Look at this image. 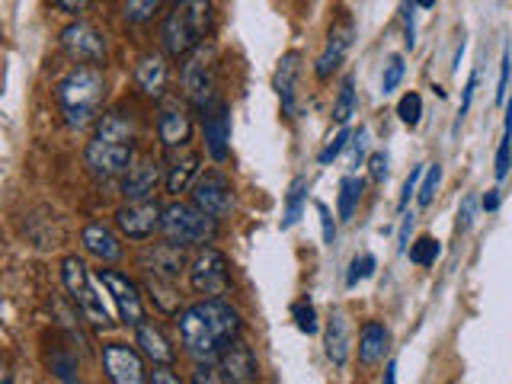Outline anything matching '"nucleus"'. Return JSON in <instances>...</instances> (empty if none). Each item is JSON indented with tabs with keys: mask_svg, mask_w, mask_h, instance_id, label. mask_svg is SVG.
<instances>
[{
	"mask_svg": "<svg viewBox=\"0 0 512 384\" xmlns=\"http://www.w3.org/2000/svg\"><path fill=\"white\" fill-rule=\"evenodd\" d=\"M180 340L196 362H218L224 349L234 346L244 330V320L234 304L224 298H202L180 311Z\"/></svg>",
	"mask_w": 512,
	"mask_h": 384,
	"instance_id": "nucleus-1",
	"label": "nucleus"
},
{
	"mask_svg": "<svg viewBox=\"0 0 512 384\" xmlns=\"http://www.w3.org/2000/svg\"><path fill=\"white\" fill-rule=\"evenodd\" d=\"M135 125L125 112H106L96 125V135L87 144V167L93 176H103V180H112V176L128 173V167L135 164Z\"/></svg>",
	"mask_w": 512,
	"mask_h": 384,
	"instance_id": "nucleus-2",
	"label": "nucleus"
},
{
	"mask_svg": "<svg viewBox=\"0 0 512 384\" xmlns=\"http://www.w3.org/2000/svg\"><path fill=\"white\" fill-rule=\"evenodd\" d=\"M215 26L212 0H173L164 23H160V45L170 58H189L205 45Z\"/></svg>",
	"mask_w": 512,
	"mask_h": 384,
	"instance_id": "nucleus-3",
	"label": "nucleus"
},
{
	"mask_svg": "<svg viewBox=\"0 0 512 384\" xmlns=\"http://www.w3.org/2000/svg\"><path fill=\"white\" fill-rule=\"evenodd\" d=\"M103 100H106V77L93 64H77L58 84V106L64 122L71 128H87L100 116Z\"/></svg>",
	"mask_w": 512,
	"mask_h": 384,
	"instance_id": "nucleus-4",
	"label": "nucleus"
},
{
	"mask_svg": "<svg viewBox=\"0 0 512 384\" xmlns=\"http://www.w3.org/2000/svg\"><path fill=\"white\" fill-rule=\"evenodd\" d=\"M160 231L176 247H208L218 234V218H212L196 202H170L160 218Z\"/></svg>",
	"mask_w": 512,
	"mask_h": 384,
	"instance_id": "nucleus-5",
	"label": "nucleus"
},
{
	"mask_svg": "<svg viewBox=\"0 0 512 384\" xmlns=\"http://www.w3.org/2000/svg\"><path fill=\"white\" fill-rule=\"evenodd\" d=\"M61 279H64V288L71 292L77 311L84 314L90 324L96 327H112V311H109V292H96L93 288V279H90V269L84 266V260H77V256H64L61 260Z\"/></svg>",
	"mask_w": 512,
	"mask_h": 384,
	"instance_id": "nucleus-6",
	"label": "nucleus"
},
{
	"mask_svg": "<svg viewBox=\"0 0 512 384\" xmlns=\"http://www.w3.org/2000/svg\"><path fill=\"white\" fill-rule=\"evenodd\" d=\"M215 61H218L215 48L205 42L183 64V96H186V103H192L196 109H205V106H212L218 100V96H215L218 64Z\"/></svg>",
	"mask_w": 512,
	"mask_h": 384,
	"instance_id": "nucleus-7",
	"label": "nucleus"
},
{
	"mask_svg": "<svg viewBox=\"0 0 512 384\" xmlns=\"http://www.w3.org/2000/svg\"><path fill=\"white\" fill-rule=\"evenodd\" d=\"M189 285L202 298H224L231 288V263L218 247H199L189 263Z\"/></svg>",
	"mask_w": 512,
	"mask_h": 384,
	"instance_id": "nucleus-8",
	"label": "nucleus"
},
{
	"mask_svg": "<svg viewBox=\"0 0 512 384\" xmlns=\"http://www.w3.org/2000/svg\"><path fill=\"white\" fill-rule=\"evenodd\" d=\"M96 282H100L112 304H116V314L122 324L128 327H138L144 320V304H141V288L135 279H128L125 272L119 269H96Z\"/></svg>",
	"mask_w": 512,
	"mask_h": 384,
	"instance_id": "nucleus-9",
	"label": "nucleus"
},
{
	"mask_svg": "<svg viewBox=\"0 0 512 384\" xmlns=\"http://www.w3.org/2000/svg\"><path fill=\"white\" fill-rule=\"evenodd\" d=\"M192 202L218 221L228 218L234 212V183L224 176V170H208L192 186Z\"/></svg>",
	"mask_w": 512,
	"mask_h": 384,
	"instance_id": "nucleus-10",
	"label": "nucleus"
},
{
	"mask_svg": "<svg viewBox=\"0 0 512 384\" xmlns=\"http://www.w3.org/2000/svg\"><path fill=\"white\" fill-rule=\"evenodd\" d=\"M61 48H64V55L77 64H93L96 68L100 61H106V36L96 26L80 23V20L61 32Z\"/></svg>",
	"mask_w": 512,
	"mask_h": 384,
	"instance_id": "nucleus-11",
	"label": "nucleus"
},
{
	"mask_svg": "<svg viewBox=\"0 0 512 384\" xmlns=\"http://www.w3.org/2000/svg\"><path fill=\"white\" fill-rule=\"evenodd\" d=\"M103 372L112 384H148V372H144V359L135 346L125 343H106L103 346Z\"/></svg>",
	"mask_w": 512,
	"mask_h": 384,
	"instance_id": "nucleus-12",
	"label": "nucleus"
},
{
	"mask_svg": "<svg viewBox=\"0 0 512 384\" xmlns=\"http://www.w3.org/2000/svg\"><path fill=\"white\" fill-rule=\"evenodd\" d=\"M157 138L164 144L167 151L176 148H186L189 138H192V116H189V106L176 96H167L164 103L157 109Z\"/></svg>",
	"mask_w": 512,
	"mask_h": 384,
	"instance_id": "nucleus-13",
	"label": "nucleus"
},
{
	"mask_svg": "<svg viewBox=\"0 0 512 384\" xmlns=\"http://www.w3.org/2000/svg\"><path fill=\"white\" fill-rule=\"evenodd\" d=\"M160 218H164V208L154 199H141V202H125L116 212V228L128 240H148L154 231H160Z\"/></svg>",
	"mask_w": 512,
	"mask_h": 384,
	"instance_id": "nucleus-14",
	"label": "nucleus"
},
{
	"mask_svg": "<svg viewBox=\"0 0 512 384\" xmlns=\"http://www.w3.org/2000/svg\"><path fill=\"white\" fill-rule=\"evenodd\" d=\"M352 39H356V20L346 13V10H340V16H336V23L330 26V32H327V45H324V52H320V58H317V77L320 80H327L336 68L343 64V58H346V52L352 48Z\"/></svg>",
	"mask_w": 512,
	"mask_h": 384,
	"instance_id": "nucleus-15",
	"label": "nucleus"
},
{
	"mask_svg": "<svg viewBox=\"0 0 512 384\" xmlns=\"http://www.w3.org/2000/svg\"><path fill=\"white\" fill-rule=\"evenodd\" d=\"M202 128H205V151L215 164H224L231 154V109L224 100H215L202 109Z\"/></svg>",
	"mask_w": 512,
	"mask_h": 384,
	"instance_id": "nucleus-16",
	"label": "nucleus"
},
{
	"mask_svg": "<svg viewBox=\"0 0 512 384\" xmlns=\"http://www.w3.org/2000/svg\"><path fill=\"white\" fill-rule=\"evenodd\" d=\"M138 269H144L148 276H157V279H170V282H176L183 272H189L183 247L170 244V240H167V244L141 247L138 250Z\"/></svg>",
	"mask_w": 512,
	"mask_h": 384,
	"instance_id": "nucleus-17",
	"label": "nucleus"
},
{
	"mask_svg": "<svg viewBox=\"0 0 512 384\" xmlns=\"http://www.w3.org/2000/svg\"><path fill=\"white\" fill-rule=\"evenodd\" d=\"M218 365H221L224 378H228V384H253L256 375H260V365H256L253 349L244 340H237L234 346L224 349Z\"/></svg>",
	"mask_w": 512,
	"mask_h": 384,
	"instance_id": "nucleus-18",
	"label": "nucleus"
},
{
	"mask_svg": "<svg viewBox=\"0 0 512 384\" xmlns=\"http://www.w3.org/2000/svg\"><path fill=\"white\" fill-rule=\"evenodd\" d=\"M167 80H170V71H167V58L160 52H148L141 55L138 64H135V84L144 96H151V100H160V96L167 93Z\"/></svg>",
	"mask_w": 512,
	"mask_h": 384,
	"instance_id": "nucleus-19",
	"label": "nucleus"
},
{
	"mask_svg": "<svg viewBox=\"0 0 512 384\" xmlns=\"http://www.w3.org/2000/svg\"><path fill=\"white\" fill-rule=\"evenodd\" d=\"M298 74H301V52H285L279 58L276 77H272V87L279 93V103L285 116H295V93H298Z\"/></svg>",
	"mask_w": 512,
	"mask_h": 384,
	"instance_id": "nucleus-20",
	"label": "nucleus"
},
{
	"mask_svg": "<svg viewBox=\"0 0 512 384\" xmlns=\"http://www.w3.org/2000/svg\"><path fill=\"white\" fill-rule=\"evenodd\" d=\"M157 180H160V164H157V160H138V164H132V167H128V173H125L122 196L128 202L151 199Z\"/></svg>",
	"mask_w": 512,
	"mask_h": 384,
	"instance_id": "nucleus-21",
	"label": "nucleus"
},
{
	"mask_svg": "<svg viewBox=\"0 0 512 384\" xmlns=\"http://www.w3.org/2000/svg\"><path fill=\"white\" fill-rule=\"evenodd\" d=\"M391 352V330L381 320H368L359 330V362L362 365H378Z\"/></svg>",
	"mask_w": 512,
	"mask_h": 384,
	"instance_id": "nucleus-22",
	"label": "nucleus"
},
{
	"mask_svg": "<svg viewBox=\"0 0 512 384\" xmlns=\"http://www.w3.org/2000/svg\"><path fill=\"white\" fill-rule=\"evenodd\" d=\"M80 240H84V250L90 256H96L100 263H119L122 260V244L119 237L112 234L106 224H87L84 231H80Z\"/></svg>",
	"mask_w": 512,
	"mask_h": 384,
	"instance_id": "nucleus-23",
	"label": "nucleus"
},
{
	"mask_svg": "<svg viewBox=\"0 0 512 384\" xmlns=\"http://www.w3.org/2000/svg\"><path fill=\"white\" fill-rule=\"evenodd\" d=\"M324 346H327V359L343 368L349 362V346H352V336H349V317L346 311L336 308L327 320V330H324Z\"/></svg>",
	"mask_w": 512,
	"mask_h": 384,
	"instance_id": "nucleus-24",
	"label": "nucleus"
},
{
	"mask_svg": "<svg viewBox=\"0 0 512 384\" xmlns=\"http://www.w3.org/2000/svg\"><path fill=\"white\" fill-rule=\"evenodd\" d=\"M135 343L141 346V352L154 365H170L173 362V346H170V340H167L164 330H160L157 324H151V320H141V324L135 327Z\"/></svg>",
	"mask_w": 512,
	"mask_h": 384,
	"instance_id": "nucleus-25",
	"label": "nucleus"
},
{
	"mask_svg": "<svg viewBox=\"0 0 512 384\" xmlns=\"http://www.w3.org/2000/svg\"><path fill=\"white\" fill-rule=\"evenodd\" d=\"M199 176V154L189 151L183 160H173L170 164V173H167V192H173V196H180V192H186L189 186H196L192 180Z\"/></svg>",
	"mask_w": 512,
	"mask_h": 384,
	"instance_id": "nucleus-26",
	"label": "nucleus"
},
{
	"mask_svg": "<svg viewBox=\"0 0 512 384\" xmlns=\"http://www.w3.org/2000/svg\"><path fill=\"white\" fill-rule=\"evenodd\" d=\"M308 202V176H295L292 186H288V196H285V208H282V231L295 228L298 218H301V208Z\"/></svg>",
	"mask_w": 512,
	"mask_h": 384,
	"instance_id": "nucleus-27",
	"label": "nucleus"
},
{
	"mask_svg": "<svg viewBox=\"0 0 512 384\" xmlns=\"http://www.w3.org/2000/svg\"><path fill=\"white\" fill-rule=\"evenodd\" d=\"M362 189H365V183L359 180V176H343V180H340V196H336V215H340L343 221H352V215H356V208L362 202Z\"/></svg>",
	"mask_w": 512,
	"mask_h": 384,
	"instance_id": "nucleus-28",
	"label": "nucleus"
},
{
	"mask_svg": "<svg viewBox=\"0 0 512 384\" xmlns=\"http://www.w3.org/2000/svg\"><path fill=\"white\" fill-rule=\"evenodd\" d=\"M148 292H151V301L157 304L164 314H180V292H176V285L170 279H157V276H148Z\"/></svg>",
	"mask_w": 512,
	"mask_h": 384,
	"instance_id": "nucleus-29",
	"label": "nucleus"
},
{
	"mask_svg": "<svg viewBox=\"0 0 512 384\" xmlns=\"http://www.w3.org/2000/svg\"><path fill=\"white\" fill-rule=\"evenodd\" d=\"M356 116V80L352 74H346L340 80V93H336V103H333V122L336 125H349V119Z\"/></svg>",
	"mask_w": 512,
	"mask_h": 384,
	"instance_id": "nucleus-30",
	"label": "nucleus"
},
{
	"mask_svg": "<svg viewBox=\"0 0 512 384\" xmlns=\"http://www.w3.org/2000/svg\"><path fill=\"white\" fill-rule=\"evenodd\" d=\"M509 167H512V103L506 106L503 138H500V148H496V180H506Z\"/></svg>",
	"mask_w": 512,
	"mask_h": 384,
	"instance_id": "nucleus-31",
	"label": "nucleus"
},
{
	"mask_svg": "<svg viewBox=\"0 0 512 384\" xmlns=\"http://www.w3.org/2000/svg\"><path fill=\"white\" fill-rule=\"evenodd\" d=\"M410 263H416V266H432L439 260V253H442V244L436 237H420L416 244H410Z\"/></svg>",
	"mask_w": 512,
	"mask_h": 384,
	"instance_id": "nucleus-32",
	"label": "nucleus"
},
{
	"mask_svg": "<svg viewBox=\"0 0 512 384\" xmlns=\"http://www.w3.org/2000/svg\"><path fill=\"white\" fill-rule=\"evenodd\" d=\"M397 116H400V122L410 125V128L420 125V119H423V96H420V93H413V90L400 96V103H397Z\"/></svg>",
	"mask_w": 512,
	"mask_h": 384,
	"instance_id": "nucleus-33",
	"label": "nucleus"
},
{
	"mask_svg": "<svg viewBox=\"0 0 512 384\" xmlns=\"http://www.w3.org/2000/svg\"><path fill=\"white\" fill-rule=\"evenodd\" d=\"M164 7V0H125V20L128 23H148L154 13Z\"/></svg>",
	"mask_w": 512,
	"mask_h": 384,
	"instance_id": "nucleus-34",
	"label": "nucleus"
},
{
	"mask_svg": "<svg viewBox=\"0 0 512 384\" xmlns=\"http://www.w3.org/2000/svg\"><path fill=\"white\" fill-rule=\"evenodd\" d=\"M439 183H442V164H429L423 173V186H420V192H416L420 208L432 205V199H436V192H439Z\"/></svg>",
	"mask_w": 512,
	"mask_h": 384,
	"instance_id": "nucleus-35",
	"label": "nucleus"
},
{
	"mask_svg": "<svg viewBox=\"0 0 512 384\" xmlns=\"http://www.w3.org/2000/svg\"><path fill=\"white\" fill-rule=\"evenodd\" d=\"M292 317H295V324H298V330H301V333L314 336V333L320 330L317 311H314V304H311L308 298H304V301H295V304H292Z\"/></svg>",
	"mask_w": 512,
	"mask_h": 384,
	"instance_id": "nucleus-36",
	"label": "nucleus"
},
{
	"mask_svg": "<svg viewBox=\"0 0 512 384\" xmlns=\"http://www.w3.org/2000/svg\"><path fill=\"white\" fill-rule=\"evenodd\" d=\"M375 256L372 253H362L356 260L349 263V272H346V285H359L362 279H372L375 276Z\"/></svg>",
	"mask_w": 512,
	"mask_h": 384,
	"instance_id": "nucleus-37",
	"label": "nucleus"
},
{
	"mask_svg": "<svg viewBox=\"0 0 512 384\" xmlns=\"http://www.w3.org/2000/svg\"><path fill=\"white\" fill-rule=\"evenodd\" d=\"M404 58L400 55H391L388 58V64H384V74H381V90H384V96L388 93H394L397 87H400V80H404Z\"/></svg>",
	"mask_w": 512,
	"mask_h": 384,
	"instance_id": "nucleus-38",
	"label": "nucleus"
},
{
	"mask_svg": "<svg viewBox=\"0 0 512 384\" xmlns=\"http://www.w3.org/2000/svg\"><path fill=\"white\" fill-rule=\"evenodd\" d=\"M349 138H352V132H349V128H346V125H343V128H340V132H336V135H333V138L327 141V148H324V151H320V154H317V160H320V167H330V164H333V160H336V157H340V154L346 151V144H349Z\"/></svg>",
	"mask_w": 512,
	"mask_h": 384,
	"instance_id": "nucleus-39",
	"label": "nucleus"
},
{
	"mask_svg": "<svg viewBox=\"0 0 512 384\" xmlns=\"http://www.w3.org/2000/svg\"><path fill=\"white\" fill-rule=\"evenodd\" d=\"M192 384H228L218 362H196V372H192Z\"/></svg>",
	"mask_w": 512,
	"mask_h": 384,
	"instance_id": "nucleus-40",
	"label": "nucleus"
},
{
	"mask_svg": "<svg viewBox=\"0 0 512 384\" xmlns=\"http://www.w3.org/2000/svg\"><path fill=\"white\" fill-rule=\"evenodd\" d=\"M477 196L471 192V196H464L461 199V208H458V231L461 234H468L471 228H474V218H477Z\"/></svg>",
	"mask_w": 512,
	"mask_h": 384,
	"instance_id": "nucleus-41",
	"label": "nucleus"
},
{
	"mask_svg": "<svg viewBox=\"0 0 512 384\" xmlns=\"http://www.w3.org/2000/svg\"><path fill=\"white\" fill-rule=\"evenodd\" d=\"M423 173H426L423 167H416V170L407 176V183H404V189H400V199H397V208H400V212H407L410 199H416V192H420V176H423Z\"/></svg>",
	"mask_w": 512,
	"mask_h": 384,
	"instance_id": "nucleus-42",
	"label": "nucleus"
},
{
	"mask_svg": "<svg viewBox=\"0 0 512 384\" xmlns=\"http://www.w3.org/2000/svg\"><path fill=\"white\" fill-rule=\"evenodd\" d=\"M477 80H480V74L474 71V74L468 77V84H464V96H461V106H458V119H455V128H461V122L468 119V112H471V100H474V90H477Z\"/></svg>",
	"mask_w": 512,
	"mask_h": 384,
	"instance_id": "nucleus-43",
	"label": "nucleus"
},
{
	"mask_svg": "<svg viewBox=\"0 0 512 384\" xmlns=\"http://www.w3.org/2000/svg\"><path fill=\"white\" fill-rule=\"evenodd\" d=\"M388 164H391L388 154H384V151H375L372 157H368V176H372L375 183H384V180H388V173H391Z\"/></svg>",
	"mask_w": 512,
	"mask_h": 384,
	"instance_id": "nucleus-44",
	"label": "nucleus"
},
{
	"mask_svg": "<svg viewBox=\"0 0 512 384\" xmlns=\"http://www.w3.org/2000/svg\"><path fill=\"white\" fill-rule=\"evenodd\" d=\"M509 74H512V55H509V48H503V61H500V84H496V103H506V93H509Z\"/></svg>",
	"mask_w": 512,
	"mask_h": 384,
	"instance_id": "nucleus-45",
	"label": "nucleus"
},
{
	"mask_svg": "<svg viewBox=\"0 0 512 384\" xmlns=\"http://www.w3.org/2000/svg\"><path fill=\"white\" fill-rule=\"evenodd\" d=\"M317 215H320V231H324V244H330V247H333V240H336V224H333L330 205L317 202Z\"/></svg>",
	"mask_w": 512,
	"mask_h": 384,
	"instance_id": "nucleus-46",
	"label": "nucleus"
},
{
	"mask_svg": "<svg viewBox=\"0 0 512 384\" xmlns=\"http://www.w3.org/2000/svg\"><path fill=\"white\" fill-rule=\"evenodd\" d=\"M416 10H420V7H416L413 4V0H407V4H404V32H407V48H413L416 45Z\"/></svg>",
	"mask_w": 512,
	"mask_h": 384,
	"instance_id": "nucleus-47",
	"label": "nucleus"
},
{
	"mask_svg": "<svg viewBox=\"0 0 512 384\" xmlns=\"http://www.w3.org/2000/svg\"><path fill=\"white\" fill-rule=\"evenodd\" d=\"M148 384H183V381H180V375H176L170 365H154Z\"/></svg>",
	"mask_w": 512,
	"mask_h": 384,
	"instance_id": "nucleus-48",
	"label": "nucleus"
},
{
	"mask_svg": "<svg viewBox=\"0 0 512 384\" xmlns=\"http://www.w3.org/2000/svg\"><path fill=\"white\" fill-rule=\"evenodd\" d=\"M365 151H368V128H359L356 141H352V167H359L365 160Z\"/></svg>",
	"mask_w": 512,
	"mask_h": 384,
	"instance_id": "nucleus-49",
	"label": "nucleus"
},
{
	"mask_svg": "<svg viewBox=\"0 0 512 384\" xmlns=\"http://www.w3.org/2000/svg\"><path fill=\"white\" fill-rule=\"evenodd\" d=\"M87 4H90V0H55V7L64 10V13H80Z\"/></svg>",
	"mask_w": 512,
	"mask_h": 384,
	"instance_id": "nucleus-50",
	"label": "nucleus"
},
{
	"mask_svg": "<svg viewBox=\"0 0 512 384\" xmlns=\"http://www.w3.org/2000/svg\"><path fill=\"white\" fill-rule=\"evenodd\" d=\"M480 208H484V212H496V208H500V189H487V196H484V202H480Z\"/></svg>",
	"mask_w": 512,
	"mask_h": 384,
	"instance_id": "nucleus-51",
	"label": "nucleus"
},
{
	"mask_svg": "<svg viewBox=\"0 0 512 384\" xmlns=\"http://www.w3.org/2000/svg\"><path fill=\"white\" fill-rule=\"evenodd\" d=\"M384 384H397V365L394 362L384 365Z\"/></svg>",
	"mask_w": 512,
	"mask_h": 384,
	"instance_id": "nucleus-52",
	"label": "nucleus"
},
{
	"mask_svg": "<svg viewBox=\"0 0 512 384\" xmlns=\"http://www.w3.org/2000/svg\"><path fill=\"white\" fill-rule=\"evenodd\" d=\"M413 4L420 10H432V7H436V0H413Z\"/></svg>",
	"mask_w": 512,
	"mask_h": 384,
	"instance_id": "nucleus-53",
	"label": "nucleus"
},
{
	"mask_svg": "<svg viewBox=\"0 0 512 384\" xmlns=\"http://www.w3.org/2000/svg\"><path fill=\"white\" fill-rule=\"evenodd\" d=\"M464 45H468V42H464V39H461V45H458V52H455V71H458V64H461V58H464Z\"/></svg>",
	"mask_w": 512,
	"mask_h": 384,
	"instance_id": "nucleus-54",
	"label": "nucleus"
}]
</instances>
